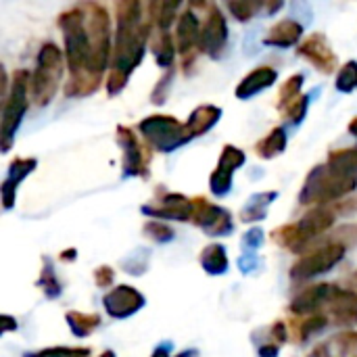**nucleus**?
Wrapping results in <instances>:
<instances>
[{
    "mask_svg": "<svg viewBox=\"0 0 357 357\" xmlns=\"http://www.w3.org/2000/svg\"><path fill=\"white\" fill-rule=\"evenodd\" d=\"M238 266H241V272H243V274H249V270H253L255 266H259V259L255 257V253H245V255L241 257Z\"/></svg>",
    "mask_w": 357,
    "mask_h": 357,
    "instance_id": "obj_42",
    "label": "nucleus"
},
{
    "mask_svg": "<svg viewBox=\"0 0 357 357\" xmlns=\"http://www.w3.org/2000/svg\"><path fill=\"white\" fill-rule=\"evenodd\" d=\"M201 266L211 276H222L228 270V255L224 245H209L201 253Z\"/></svg>",
    "mask_w": 357,
    "mask_h": 357,
    "instance_id": "obj_25",
    "label": "nucleus"
},
{
    "mask_svg": "<svg viewBox=\"0 0 357 357\" xmlns=\"http://www.w3.org/2000/svg\"><path fill=\"white\" fill-rule=\"evenodd\" d=\"M303 36V25L295 19H282L270 27V31L264 38L266 46H276V48H289L297 44Z\"/></svg>",
    "mask_w": 357,
    "mask_h": 357,
    "instance_id": "obj_21",
    "label": "nucleus"
},
{
    "mask_svg": "<svg viewBox=\"0 0 357 357\" xmlns=\"http://www.w3.org/2000/svg\"><path fill=\"white\" fill-rule=\"evenodd\" d=\"M153 54H155V61L163 69H172V63H174V56H176V48H174V40H172L169 33L161 31L157 36V40L153 42Z\"/></svg>",
    "mask_w": 357,
    "mask_h": 357,
    "instance_id": "obj_29",
    "label": "nucleus"
},
{
    "mask_svg": "<svg viewBox=\"0 0 357 357\" xmlns=\"http://www.w3.org/2000/svg\"><path fill=\"white\" fill-rule=\"evenodd\" d=\"M284 149H287V132H284V128H274L266 138H261L255 144V153L261 159H274L280 153H284Z\"/></svg>",
    "mask_w": 357,
    "mask_h": 357,
    "instance_id": "obj_27",
    "label": "nucleus"
},
{
    "mask_svg": "<svg viewBox=\"0 0 357 357\" xmlns=\"http://www.w3.org/2000/svg\"><path fill=\"white\" fill-rule=\"evenodd\" d=\"M142 213L151 215V218H161V220L186 222V220H192L195 205H192V199H186L184 195L172 192V195H165L157 205H144Z\"/></svg>",
    "mask_w": 357,
    "mask_h": 357,
    "instance_id": "obj_16",
    "label": "nucleus"
},
{
    "mask_svg": "<svg viewBox=\"0 0 357 357\" xmlns=\"http://www.w3.org/2000/svg\"><path fill=\"white\" fill-rule=\"evenodd\" d=\"M38 287L44 291V295L48 299H56L61 295V284L54 276V270H52V264H48V257H44V268L40 272V278H38Z\"/></svg>",
    "mask_w": 357,
    "mask_h": 357,
    "instance_id": "obj_30",
    "label": "nucleus"
},
{
    "mask_svg": "<svg viewBox=\"0 0 357 357\" xmlns=\"http://www.w3.org/2000/svg\"><path fill=\"white\" fill-rule=\"evenodd\" d=\"M13 328H17V324L10 320V316H2V333H8Z\"/></svg>",
    "mask_w": 357,
    "mask_h": 357,
    "instance_id": "obj_47",
    "label": "nucleus"
},
{
    "mask_svg": "<svg viewBox=\"0 0 357 357\" xmlns=\"http://www.w3.org/2000/svg\"><path fill=\"white\" fill-rule=\"evenodd\" d=\"M117 142L123 149V176L132 178V176H146V161H144V153L142 146L138 142V138L134 136V132L126 126L117 128Z\"/></svg>",
    "mask_w": 357,
    "mask_h": 357,
    "instance_id": "obj_17",
    "label": "nucleus"
},
{
    "mask_svg": "<svg viewBox=\"0 0 357 357\" xmlns=\"http://www.w3.org/2000/svg\"><path fill=\"white\" fill-rule=\"evenodd\" d=\"M328 324V318L324 314H314V316H307L301 320V326H299V341H307L314 333L322 331L324 326Z\"/></svg>",
    "mask_w": 357,
    "mask_h": 357,
    "instance_id": "obj_34",
    "label": "nucleus"
},
{
    "mask_svg": "<svg viewBox=\"0 0 357 357\" xmlns=\"http://www.w3.org/2000/svg\"><path fill=\"white\" fill-rule=\"evenodd\" d=\"M86 13V29L90 40V61H88V79L92 84H100V77L107 69L111 48V19L105 6L90 2L82 6Z\"/></svg>",
    "mask_w": 357,
    "mask_h": 357,
    "instance_id": "obj_3",
    "label": "nucleus"
},
{
    "mask_svg": "<svg viewBox=\"0 0 357 357\" xmlns=\"http://www.w3.org/2000/svg\"><path fill=\"white\" fill-rule=\"evenodd\" d=\"M331 295H333L331 284H314L295 297V301L291 303V312L301 316V318L314 316V314H318V310L322 305H326L331 301Z\"/></svg>",
    "mask_w": 357,
    "mask_h": 357,
    "instance_id": "obj_18",
    "label": "nucleus"
},
{
    "mask_svg": "<svg viewBox=\"0 0 357 357\" xmlns=\"http://www.w3.org/2000/svg\"><path fill=\"white\" fill-rule=\"evenodd\" d=\"M138 130L146 138V142L161 153H172L188 142L184 123H180L172 115H151L140 121Z\"/></svg>",
    "mask_w": 357,
    "mask_h": 357,
    "instance_id": "obj_8",
    "label": "nucleus"
},
{
    "mask_svg": "<svg viewBox=\"0 0 357 357\" xmlns=\"http://www.w3.org/2000/svg\"><path fill=\"white\" fill-rule=\"evenodd\" d=\"M176 40H178V50L182 52L184 65H190L195 56V48H199V40H201V21L190 8H184V13L178 15Z\"/></svg>",
    "mask_w": 357,
    "mask_h": 357,
    "instance_id": "obj_15",
    "label": "nucleus"
},
{
    "mask_svg": "<svg viewBox=\"0 0 357 357\" xmlns=\"http://www.w3.org/2000/svg\"><path fill=\"white\" fill-rule=\"evenodd\" d=\"M245 163V153L232 144H226L222 155H220V161H218V167L213 169L211 178H209V188L215 197H226L232 188V174Z\"/></svg>",
    "mask_w": 357,
    "mask_h": 357,
    "instance_id": "obj_12",
    "label": "nucleus"
},
{
    "mask_svg": "<svg viewBox=\"0 0 357 357\" xmlns=\"http://www.w3.org/2000/svg\"><path fill=\"white\" fill-rule=\"evenodd\" d=\"M144 234L149 238H153L155 243H169L174 238V230L163 222H146L144 224Z\"/></svg>",
    "mask_w": 357,
    "mask_h": 357,
    "instance_id": "obj_35",
    "label": "nucleus"
},
{
    "mask_svg": "<svg viewBox=\"0 0 357 357\" xmlns=\"http://www.w3.org/2000/svg\"><path fill=\"white\" fill-rule=\"evenodd\" d=\"M261 243H264V230H259V228H253V230H249L243 236L245 253H257V249L261 247Z\"/></svg>",
    "mask_w": 357,
    "mask_h": 357,
    "instance_id": "obj_40",
    "label": "nucleus"
},
{
    "mask_svg": "<svg viewBox=\"0 0 357 357\" xmlns=\"http://www.w3.org/2000/svg\"><path fill=\"white\" fill-rule=\"evenodd\" d=\"M23 357H90V349H69V347H52L33 354H25Z\"/></svg>",
    "mask_w": 357,
    "mask_h": 357,
    "instance_id": "obj_36",
    "label": "nucleus"
},
{
    "mask_svg": "<svg viewBox=\"0 0 357 357\" xmlns=\"http://www.w3.org/2000/svg\"><path fill=\"white\" fill-rule=\"evenodd\" d=\"M117 31L113 42V59H111V73L107 79L109 96L119 94L132 71L144 56L146 40L151 31V17H142V4L136 0L117 2Z\"/></svg>",
    "mask_w": 357,
    "mask_h": 357,
    "instance_id": "obj_1",
    "label": "nucleus"
},
{
    "mask_svg": "<svg viewBox=\"0 0 357 357\" xmlns=\"http://www.w3.org/2000/svg\"><path fill=\"white\" fill-rule=\"evenodd\" d=\"M113 270L109 266H102L94 272V280H96V287H109L113 284Z\"/></svg>",
    "mask_w": 357,
    "mask_h": 357,
    "instance_id": "obj_41",
    "label": "nucleus"
},
{
    "mask_svg": "<svg viewBox=\"0 0 357 357\" xmlns=\"http://www.w3.org/2000/svg\"><path fill=\"white\" fill-rule=\"evenodd\" d=\"M276 79H278V71H276L274 67H270V65H261V67L253 69V71L236 86V96H238L241 100L251 98V96H255V94L268 90L272 84H276Z\"/></svg>",
    "mask_w": 357,
    "mask_h": 357,
    "instance_id": "obj_19",
    "label": "nucleus"
},
{
    "mask_svg": "<svg viewBox=\"0 0 357 357\" xmlns=\"http://www.w3.org/2000/svg\"><path fill=\"white\" fill-rule=\"evenodd\" d=\"M272 335H274V339L278 341V343H284L289 337H287V326H284V322H276L274 326H272Z\"/></svg>",
    "mask_w": 357,
    "mask_h": 357,
    "instance_id": "obj_44",
    "label": "nucleus"
},
{
    "mask_svg": "<svg viewBox=\"0 0 357 357\" xmlns=\"http://www.w3.org/2000/svg\"><path fill=\"white\" fill-rule=\"evenodd\" d=\"M264 4L261 2H255V0H234V2H228V8H230V13L238 19V21H249V19H253L257 13H259V8H261Z\"/></svg>",
    "mask_w": 357,
    "mask_h": 357,
    "instance_id": "obj_33",
    "label": "nucleus"
},
{
    "mask_svg": "<svg viewBox=\"0 0 357 357\" xmlns=\"http://www.w3.org/2000/svg\"><path fill=\"white\" fill-rule=\"evenodd\" d=\"M337 213L328 207H316L307 215H303L297 224L284 226L274 230L272 238L280 245L291 249L293 253H301L312 241L322 236L335 226Z\"/></svg>",
    "mask_w": 357,
    "mask_h": 357,
    "instance_id": "obj_4",
    "label": "nucleus"
},
{
    "mask_svg": "<svg viewBox=\"0 0 357 357\" xmlns=\"http://www.w3.org/2000/svg\"><path fill=\"white\" fill-rule=\"evenodd\" d=\"M100 357H115V354H113V351H105Z\"/></svg>",
    "mask_w": 357,
    "mask_h": 357,
    "instance_id": "obj_51",
    "label": "nucleus"
},
{
    "mask_svg": "<svg viewBox=\"0 0 357 357\" xmlns=\"http://www.w3.org/2000/svg\"><path fill=\"white\" fill-rule=\"evenodd\" d=\"M351 282H354V284L357 287V274H356V276H351Z\"/></svg>",
    "mask_w": 357,
    "mask_h": 357,
    "instance_id": "obj_52",
    "label": "nucleus"
},
{
    "mask_svg": "<svg viewBox=\"0 0 357 357\" xmlns=\"http://www.w3.org/2000/svg\"><path fill=\"white\" fill-rule=\"evenodd\" d=\"M102 305H105V310H107V314L111 318L126 320V318L134 316L136 312H140L144 307V297L134 287L119 284V287H115L113 291H109L105 295Z\"/></svg>",
    "mask_w": 357,
    "mask_h": 357,
    "instance_id": "obj_13",
    "label": "nucleus"
},
{
    "mask_svg": "<svg viewBox=\"0 0 357 357\" xmlns=\"http://www.w3.org/2000/svg\"><path fill=\"white\" fill-rule=\"evenodd\" d=\"M310 357H339V356H335V347H333V343H324V345L316 347Z\"/></svg>",
    "mask_w": 357,
    "mask_h": 357,
    "instance_id": "obj_43",
    "label": "nucleus"
},
{
    "mask_svg": "<svg viewBox=\"0 0 357 357\" xmlns=\"http://www.w3.org/2000/svg\"><path fill=\"white\" fill-rule=\"evenodd\" d=\"M345 257V245L341 243H328L320 249H314L312 253L303 255L291 270V276L295 280H307L316 278L320 274H326L331 268H335Z\"/></svg>",
    "mask_w": 357,
    "mask_h": 357,
    "instance_id": "obj_9",
    "label": "nucleus"
},
{
    "mask_svg": "<svg viewBox=\"0 0 357 357\" xmlns=\"http://www.w3.org/2000/svg\"><path fill=\"white\" fill-rule=\"evenodd\" d=\"M328 305L339 324H357V293L333 287Z\"/></svg>",
    "mask_w": 357,
    "mask_h": 357,
    "instance_id": "obj_22",
    "label": "nucleus"
},
{
    "mask_svg": "<svg viewBox=\"0 0 357 357\" xmlns=\"http://www.w3.org/2000/svg\"><path fill=\"white\" fill-rule=\"evenodd\" d=\"M146 266H149V253H146L144 249L134 251V255H132L130 259L123 261V270L130 272V274H136V276H138V274H144Z\"/></svg>",
    "mask_w": 357,
    "mask_h": 357,
    "instance_id": "obj_37",
    "label": "nucleus"
},
{
    "mask_svg": "<svg viewBox=\"0 0 357 357\" xmlns=\"http://www.w3.org/2000/svg\"><path fill=\"white\" fill-rule=\"evenodd\" d=\"M335 86H337L339 92H345V94L357 90V61H349V63H345L341 67Z\"/></svg>",
    "mask_w": 357,
    "mask_h": 357,
    "instance_id": "obj_32",
    "label": "nucleus"
},
{
    "mask_svg": "<svg viewBox=\"0 0 357 357\" xmlns=\"http://www.w3.org/2000/svg\"><path fill=\"white\" fill-rule=\"evenodd\" d=\"M192 205H195L192 222L199 228H203L209 236H226L234 230L232 215L226 209L207 203V199H203V197L192 199Z\"/></svg>",
    "mask_w": 357,
    "mask_h": 357,
    "instance_id": "obj_10",
    "label": "nucleus"
},
{
    "mask_svg": "<svg viewBox=\"0 0 357 357\" xmlns=\"http://www.w3.org/2000/svg\"><path fill=\"white\" fill-rule=\"evenodd\" d=\"M349 134H351V136H357V117L349 123Z\"/></svg>",
    "mask_w": 357,
    "mask_h": 357,
    "instance_id": "obj_49",
    "label": "nucleus"
},
{
    "mask_svg": "<svg viewBox=\"0 0 357 357\" xmlns=\"http://www.w3.org/2000/svg\"><path fill=\"white\" fill-rule=\"evenodd\" d=\"M297 54L307 59L322 73H333L337 69V54L333 52V48H331L324 33H314V36L305 38L299 44Z\"/></svg>",
    "mask_w": 357,
    "mask_h": 357,
    "instance_id": "obj_14",
    "label": "nucleus"
},
{
    "mask_svg": "<svg viewBox=\"0 0 357 357\" xmlns=\"http://www.w3.org/2000/svg\"><path fill=\"white\" fill-rule=\"evenodd\" d=\"M228 42V25L226 17L218 6H209V15L201 27V40H199V50L209 54L211 59H218Z\"/></svg>",
    "mask_w": 357,
    "mask_h": 357,
    "instance_id": "obj_11",
    "label": "nucleus"
},
{
    "mask_svg": "<svg viewBox=\"0 0 357 357\" xmlns=\"http://www.w3.org/2000/svg\"><path fill=\"white\" fill-rule=\"evenodd\" d=\"M278 197V192L276 190H270V192H257V195H253L249 201H247V205L243 207V211H241V220L243 222H259V220H264L266 218V213H268V207L272 205V201Z\"/></svg>",
    "mask_w": 357,
    "mask_h": 357,
    "instance_id": "obj_24",
    "label": "nucleus"
},
{
    "mask_svg": "<svg viewBox=\"0 0 357 357\" xmlns=\"http://www.w3.org/2000/svg\"><path fill=\"white\" fill-rule=\"evenodd\" d=\"M169 351H172V343H161L151 357H169Z\"/></svg>",
    "mask_w": 357,
    "mask_h": 357,
    "instance_id": "obj_45",
    "label": "nucleus"
},
{
    "mask_svg": "<svg viewBox=\"0 0 357 357\" xmlns=\"http://www.w3.org/2000/svg\"><path fill=\"white\" fill-rule=\"evenodd\" d=\"M176 357H199V354L195 349H188V351H184V354H180V356Z\"/></svg>",
    "mask_w": 357,
    "mask_h": 357,
    "instance_id": "obj_50",
    "label": "nucleus"
},
{
    "mask_svg": "<svg viewBox=\"0 0 357 357\" xmlns=\"http://www.w3.org/2000/svg\"><path fill=\"white\" fill-rule=\"evenodd\" d=\"M333 172L341 174V176H349L357 178V146L354 149H339L333 151L328 155V163H326Z\"/></svg>",
    "mask_w": 357,
    "mask_h": 357,
    "instance_id": "obj_26",
    "label": "nucleus"
},
{
    "mask_svg": "<svg viewBox=\"0 0 357 357\" xmlns=\"http://www.w3.org/2000/svg\"><path fill=\"white\" fill-rule=\"evenodd\" d=\"M301 86H303V75H291L284 86L280 88V96H278V109L284 111L291 102H295L301 96Z\"/></svg>",
    "mask_w": 357,
    "mask_h": 357,
    "instance_id": "obj_31",
    "label": "nucleus"
},
{
    "mask_svg": "<svg viewBox=\"0 0 357 357\" xmlns=\"http://www.w3.org/2000/svg\"><path fill=\"white\" fill-rule=\"evenodd\" d=\"M59 25L65 38V56L71 79L65 88L67 96L90 94L98 86L88 79V61H90V40L86 29V13L82 6L69 8L59 17Z\"/></svg>",
    "mask_w": 357,
    "mask_h": 357,
    "instance_id": "obj_2",
    "label": "nucleus"
},
{
    "mask_svg": "<svg viewBox=\"0 0 357 357\" xmlns=\"http://www.w3.org/2000/svg\"><path fill=\"white\" fill-rule=\"evenodd\" d=\"M172 79H174V69H167V73L159 79V84H157V88L153 90V94H151V98H153V102H157V105H161L165 98H167V92H169V86H172Z\"/></svg>",
    "mask_w": 357,
    "mask_h": 357,
    "instance_id": "obj_39",
    "label": "nucleus"
},
{
    "mask_svg": "<svg viewBox=\"0 0 357 357\" xmlns=\"http://www.w3.org/2000/svg\"><path fill=\"white\" fill-rule=\"evenodd\" d=\"M357 186V178L341 176L333 172L328 165H318L310 172L305 178V184L299 192V203L301 205H326L333 201L343 199L345 195L354 192Z\"/></svg>",
    "mask_w": 357,
    "mask_h": 357,
    "instance_id": "obj_5",
    "label": "nucleus"
},
{
    "mask_svg": "<svg viewBox=\"0 0 357 357\" xmlns=\"http://www.w3.org/2000/svg\"><path fill=\"white\" fill-rule=\"evenodd\" d=\"M29 79L31 75L27 71H17L10 84V92L4 98V109H2V126H0V134H2V151L6 153L13 144V138L23 121V115L27 111V92H29Z\"/></svg>",
    "mask_w": 357,
    "mask_h": 357,
    "instance_id": "obj_7",
    "label": "nucleus"
},
{
    "mask_svg": "<svg viewBox=\"0 0 357 357\" xmlns=\"http://www.w3.org/2000/svg\"><path fill=\"white\" fill-rule=\"evenodd\" d=\"M61 259H75V251H73V249H69L67 253H63V255H61Z\"/></svg>",
    "mask_w": 357,
    "mask_h": 357,
    "instance_id": "obj_48",
    "label": "nucleus"
},
{
    "mask_svg": "<svg viewBox=\"0 0 357 357\" xmlns=\"http://www.w3.org/2000/svg\"><path fill=\"white\" fill-rule=\"evenodd\" d=\"M36 165H38L36 159H15L10 163L8 176H6V180L2 184V205H4V209H10L13 207L19 184L36 169Z\"/></svg>",
    "mask_w": 357,
    "mask_h": 357,
    "instance_id": "obj_20",
    "label": "nucleus"
},
{
    "mask_svg": "<svg viewBox=\"0 0 357 357\" xmlns=\"http://www.w3.org/2000/svg\"><path fill=\"white\" fill-rule=\"evenodd\" d=\"M63 71H65V67H63V54H61L59 46L52 42H46L38 52L36 69L29 79L31 100L38 107H44L54 98L59 86H61V79H63Z\"/></svg>",
    "mask_w": 357,
    "mask_h": 357,
    "instance_id": "obj_6",
    "label": "nucleus"
},
{
    "mask_svg": "<svg viewBox=\"0 0 357 357\" xmlns=\"http://www.w3.org/2000/svg\"><path fill=\"white\" fill-rule=\"evenodd\" d=\"M69 331L75 337H88L92 331H96L100 326V316H88V314H79V312H69L65 316Z\"/></svg>",
    "mask_w": 357,
    "mask_h": 357,
    "instance_id": "obj_28",
    "label": "nucleus"
},
{
    "mask_svg": "<svg viewBox=\"0 0 357 357\" xmlns=\"http://www.w3.org/2000/svg\"><path fill=\"white\" fill-rule=\"evenodd\" d=\"M259 356L276 357L278 356V349H276V345H261V347H259Z\"/></svg>",
    "mask_w": 357,
    "mask_h": 357,
    "instance_id": "obj_46",
    "label": "nucleus"
},
{
    "mask_svg": "<svg viewBox=\"0 0 357 357\" xmlns=\"http://www.w3.org/2000/svg\"><path fill=\"white\" fill-rule=\"evenodd\" d=\"M222 117V109L220 107H213V105H203V107H197L188 121L184 123V130H186V138L192 140L197 136H203L207 134Z\"/></svg>",
    "mask_w": 357,
    "mask_h": 357,
    "instance_id": "obj_23",
    "label": "nucleus"
},
{
    "mask_svg": "<svg viewBox=\"0 0 357 357\" xmlns=\"http://www.w3.org/2000/svg\"><path fill=\"white\" fill-rule=\"evenodd\" d=\"M307 96L305 94H301L295 102H291L287 109H284V113H287V117L293 121V123H301L303 121V117H305V111H307Z\"/></svg>",
    "mask_w": 357,
    "mask_h": 357,
    "instance_id": "obj_38",
    "label": "nucleus"
}]
</instances>
